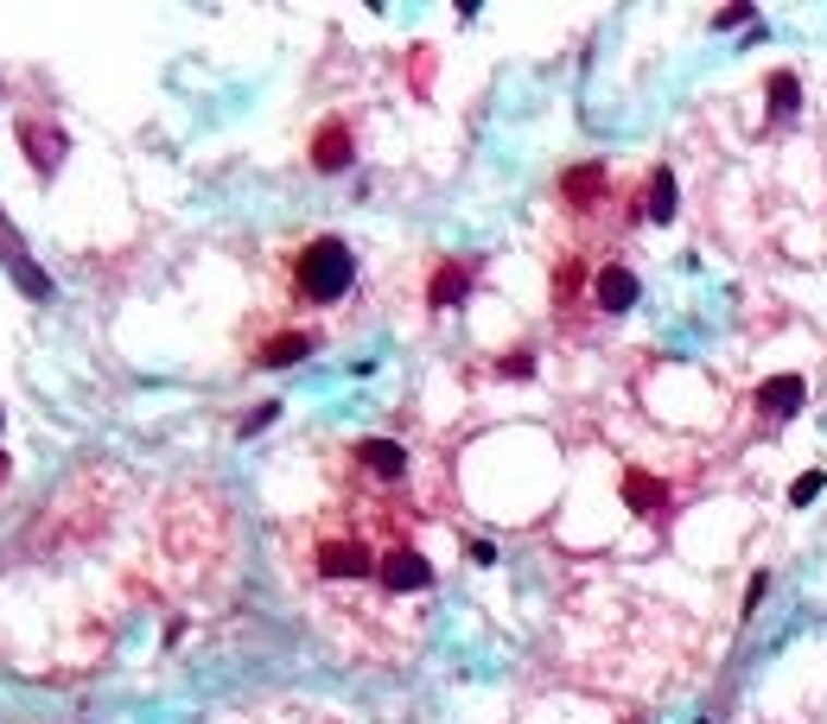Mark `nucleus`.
<instances>
[{"instance_id": "1", "label": "nucleus", "mask_w": 827, "mask_h": 724, "mask_svg": "<svg viewBox=\"0 0 827 724\" xmlns=\"http://www.w3.org/2000/svg\"><path fill=\"white\" fill-rule=\"evenodd\" d=\"M293 287L312 305H338L344 292L357 287V254L344 249L338 236H312L300 254H293Z\"/></svg>"}, {"instance_id": "2", "label": "nucleus", "mask_w": 827, "mask_h": 724, "mask_svg": "<svg viewBox=\"0 0 827 724\" xmlns=\"http://www.w3.org/2000/svg\"><path fill=\"white\" fill-rule=\"evenodd\" d=\"M376 579H382V591H401V598H413V591H433V566H427V553H420L408 534H388Z\"/></svg>"}, {"instance_id": "3", "label": "nucleus", "mask_w": 827, "mask_h": 724, "mask_svg": "<svg viewBox=\"0 0 827 724\" xmlns=\"http://www.w3.org/2000/svg\"><path fill=\"white\" fill-rule=\"evenodd\" d=\"M319 572H332V579H370V572H382V553L357 528H344V534H325L319 541Z\"/></svg>"}, {"instance_id": "4", "label": "nucleus", "mask_w": 827, "mask_h": 724, "mask_svg": "<svg viewBox=\"0 0 827 724\" xmlns=\"http://www.w3.org/2000/svg\"><path fill=\"white\" fill-rule=\"evenodd\" d=\"M586 292H592V312H604V318H624L631 305H637V274L624 267V261H604V267H592V280H586Z\"/></svg>"}, {"instance_id": "5", "label": "nucleus", "mask_w": 827, "mask_h": 724, "mask_svg": "<svg viewBox=\"0 0 827 724\" xmlns=\"http://www.w3.org/2000/svg\"><path fill=\"white\" fill-rule=\"evenodd\" d=\"M561 197L573 210H604V204H611V166H599V159H592V166H573L561 179Z\"/></svg>"}, {"instance_id": "6", "label": "nucleus", "mask_w": 827, "mask_h": 724, "mask_svg": "<svg viewBox=\"0 0 827 724\" xmlns=\"http://www.w3.org/2000/svg\"><path fill=\"white\" fill-rule=\"evenodd\" d=\"M802 400H808V382H802V375H770V382L757 388V413L777 426V420L802 413Z\"/></svg>"}, {"instance_id": "7", "label": "nucleus", "mask_w": 827, "mask_h": 724, "mask_svg": "<svg viewBox=\"0 0 827 724\" xmlns=\"http://www.w3.org/2000/svg\"><path fill=\"white\" fill-rule=\"evenodd\" d=\"M312 166H319V172H344V166H350V128H344V121H325V128H319Z\"/></svg>"}, {"instance_id": "8", "label": "nucleus", "mask_w": 827, "mask_h": 724, "mask_svg": "<svg viewBox=\"0 0 827 724\" xmlns=\"http://www.w3.org/2000/svg\"><path fill=\"white\" fill-rule=\"evenodd\" d=\"M20 146H26V159H38L45 172L64 159V134H58V128H45V121H20Z\"/></svg>"}, {"instance_id": "9", "label": "nucleus", "mask_w": 827, "mask_h": 724, "mask_svg": "<svg viewBox=\"0 0 827 724\" xmlns=\"http://www.w3.org/2000/svg\"><path fill=\"white\" fill-rule=\"evenodd\" d=\"M312 350H319V337H312V330H280L274 343L255 350V362H262V369H280V362H300V357H312Z\"/></svg>"}, {"instance_id": "10", "label": "nucleus", "mask_w": 827, "mask_h": 724, "mask_svg": "<svg viewBox=\"0 0 827 724\" xmlns=\"http://www.w3.org/2000/svg\"><path fill=\"white\" fill-rule=\"evenodd\" d=\"M643 217H649V222H669V217H675V172H669V166H656V172H649V184H643Z\"/></svg>"}, {"instance_id": "11", "label": "nucleus", "mask_w": 827, "mask_h": 724, "mask_svg": "<svg viewBox=\"0 0 827 724\" xmlns=\"http://www.w3.org/2000/svg\"><path fill=\"white\" fill-rule=\"evenodd\" d=\"M357 458H363V464H370L376 476H401V464H408L395 438H363V445H357Z\"/></svg>"}, {"instance_id": "12", "label": "nucleus", "mask_w": 827, "mask_h": 724, "mask_svg": "<svg viewBox=\"0 0 827 724\" xmlns=\"http://www.w3.org/2000/svg\"><path fill=\"white\" fill-rule=\"evenodd\" d=\"M790 109H802V83H795V71H777L770 76V128H783Z\"/></svg>"}, {"instance_id": "13", "label": "nucleus", "mask_w": 827, "mask_h": 724, "mask_svg": "<svg viewBox=\"0 0 827 724\" xmlns=\"http://www.w3.org/2000/svg\"><path fill=\"white\" fill-rule=\"evenodd\" d=\"M465 280H471V267L446 261V267H433V287H427V299H433V305H458V299H465Z\"/></svg>"}, {"instance_id": "14", "label": "nucleus", "mask_w": 827, "mask_h": 724, "mask_svg": "<svg viewBox=\"0 0 827 724\" xmlns=\"http://www.w3.org/2000/svg\"><path fill=\"white\" fill-rule=\"evenodd\" d=\"M624 503H631V508H662V483H656V476H643V471H631V476H624Z\"/></svg>"}, {"instance_id": "15", "label": "nucleus", "mask_w": 827, "mask_h": 724, "mask_svg": "<svg viewBox=\"0 0 827 724\" xmlns=\"http://www.w3.org/2000/svg\"><path fill=\"white\" fill-rule=\"evenodd\" d=\"M13 280H20V292H33V299H51V280H45V267L20 261V254H13Z\"/></svg>"}, {"instance_id": "16", "label": "nucleus", "mask_w": 827, "mask_h": 724, "mask_svg": "<svg viewBox=\"0 0 827 724\" xmlns=\"http://www.w3.org/2000/svg\"><path fill=\"white\" fill-rule=\"evenodd\" d=\"M822 483H827V476H822V471H808V476H795V490H790V503H795V508H808V503H815V496H822Z\"/></svg>"}]
</instances>
